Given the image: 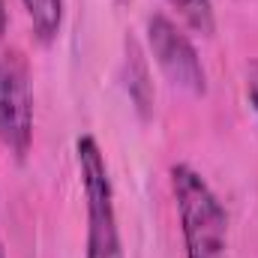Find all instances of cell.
<instances>
[{
  "label": "cell",
  "instance_id": "1",
  "mask_svg": "<svg viewBox=\"0 0 258 258\" xmlns=\"http://www.w3.org/2000/svg\"><path fill=\"white\" fill-rule=\"evenodd\" d=\"M168 186L177 207L186 258H228V210L189 162L168 168Z\"/></svg>",
  "mask_w": 258,
  "mask_h": 258
},
{
  "label": "cell",
  "instance_id": "2",
  "mask_svg": "<svg viewBox=\"0 0 258 258\" xmlns=\"http://www.w3.org/2000/svg\"><path fill=\"white\" fill-rule=\"evenodd\" d=\"M75 165H78V180H81L84 207H87L84 258H123L108 162H105L99 141L87 132L75 138Z\"/></svg>",
  "mask_w": 258,
  "mask_h": 258
},
{
  "label": "cell",
  "instance_id": "3",
  "mask_svg": "<svg viewBox=\"0 0 258 258\" xmlns=\"http://www.w3.org/2000/svg\"><path fill=\"white\" fill-rule=\"evenodd\" d=\"M0 144L24 159L33 147L30 63L18 48H0Z\"/></svg>",
  "mask_w": 258,
  "mask_h": 258
},
{
  "label": "cell",
  "instance_id": "4",
  "mask_svg": "<svg viewBox=\"0 0 258 258\" xmlns=\"http://www.w3.org/2000/svg\"><path fill=\"white\" fill-rule=\"evenodd\" d=\"M144 36H147V48H150L153 60L162 69V75L171 81V87H177L189 96L207 93V69L195 51V42L183 33V27L174 18H168L165 12L147 15Z\"/></svg>",
  "mask_w": 258,
  "mask_h": 258
},
{
  "label": "cell",
  "instance_id": "5",
  "mask_svg": "<svg viewBox=\"0 0 258 258\" xmlns=\"http://www.w3.org/2000/svg\"><path fill=\"white\" fill-rule=\"evenodd\" d=\"M21 3L30 18L33 36L42 45H51L63 27V0H21Z\"/></svg>",
  "mask_w": 258,
  "mask_h": 258
},
{
  "label": "cell",
  "instance_id": "6",
  "mask_svg": "<svg viewBox=\"0 0 258 258\" xmlns=\"http://www.w3.org/2000/svg\"><path fill=\"white\" fill-rule=\"evenodd\" d=\"M165 3L180 15V21L189 30L201 33V36L216 33V6H213V0H165Z\"/></svg>",
  "mask_w": 258,
  "mask_h": 258
},
{
  "label": "cell",
  "instance_id": "7",
  "mask_svg": "<svg viewBox=\"0 0 258 258\" xmlns=\"http://www.w3.org/2000/svg\"><path fill=\"white\" fill-rule=\"evenodd\" d=\"M126 66H129V96H132V102H135V108L141 111V117H147V111H150V105H153V90H150V81H147V66L141 60V51L129 42V54H126Z\"/></svg>",
  "mask_w": 258,
  "mask_h": 258
},
{
  "label": "cell",
  "instance_id": "8",
  "mask_svg": "<svg viewBox=\"0 0 258 258\" xmlns=\"http://www.w3.org/2000/svg\"><path fill=\"white\" fill-rule=\"evenodd\" d=\"M246 99H249V108L258 117V60L246 63Z\"/></svg>",
  "mask_w": 258,
  "mask_h": 258
},
{
  "label": "cell",
  "instance_id": "9",
  "mask_svg": "<svg viewBox=\"0 0 258 258\" xmlns=\"http://www.w3.org/2000/svg\"><path fill=\"white\" fill-rule=\"evenodd\" d=\"M6 21H9V15H6V0H0V36L6 33Z\"/></svg>",
  "mask_w": 258,
  "mask_h": 258
},
{
  "label": "cell",
  "instance_id": "10",
  "mask_svg": "<svg viewBox=\"0 0 258 258\" xmlns=\"http://www.w3.org/2000/svg\"><path fill=\"white\" fill-rule=\"evenodd\" d=\"M0 258H6V246H3V237H0Z\"/></svg>",
  "mask_w": 258,
  "mask_h": 258
}]
</instances>
